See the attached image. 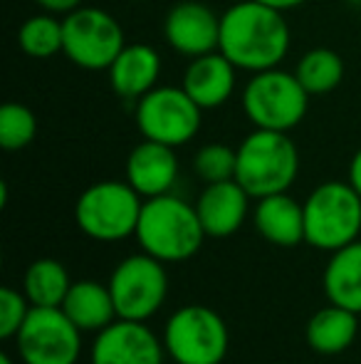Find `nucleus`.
Listing matches in <instances>:
<instances>
[{"instance_id":"obj_1","label":"nucleus","mask_w":361,"mask_h":364,"mask_svg":"<svg viewBox=\"0 0 361 364\" xmlns=\"http://www.w3.org/2000/svg\"><path fill=\"white\" fill-rule=\"evenodd\" d=\"M289 25L282 10L257 0H238L221 15L218 50L240 73L279 68L289 53Z\"/></svg>"},{"instance_id":"obj_2","label":"nucleus","mask_w":361,"mask_h":364,"mask_svg":"<svg viewBox=\"0 0 361 364\" xmlns=\"http://www.w3.org/2000/svg\"><path fill=\"white\" fill-rule=\"evenodd\" d=\"M134 238L144 253L159 258L161 263H183L201 250L208 235L196 206L174 193H164L144 198Z\"/></svg>"},{"instance_id":"obj_3","label":"nucleus","mask_w":361,"mask_h":364,"mask_svg":"<svg viewBox=\"0 0 361 364\" xmlns=\"http://www.w3.org/2000/svg\"><path fill=\"white\" fill-rule=\"evenodd\" d=\"M235 181L252 198L289 191L299 173V151L289 132L252 129L238 144Z\"/></svg>"},{"instance_id":"obj_4","label":"nucleus","mask_w":361,"mask_h":364,"mask_svg":"<svg viewBox=\"0 0 361 364\" xmlns=\"http://www.w3.org/2000/svg\"><path fill=\"white\" fill-rule=\"evenodd\" d=\"M243 112L255 129L292 132L309 109V92L294 73L282 68L252 73L243 87Z\"/></svg>"},{"instance_id":"obj_5","label":"nucleus","mask_w":361,"mask_h":364,"mask_svg":"<svg viewBox=\"0 0 361 364\" xmlns=\"http://www.w3.org/2000/svg\"><path fill=\"white\" fill-rule=\"evenodd\" d=\"M359 233L361 196L349 181H324L304 198V243L334 253Z\"/></svg>"},{"instance_id":"obj_6","label":"nucleus","mask_w":361,"mask_h":364,"mask_svg":"<svg viewBox=\"0 0 361 364\" xmlns=\"http://www.w3.org/2000/svg\"><path fill=\"white\" fill-rule=\"evenodd\" d=\"M144 198L129 181H96L79 193L74 203V220L87 238L99 243H116L136 233Z\"/></svg>"},{"instance_id":"obj_7","label":"nucleus","mask_w":361,"mask_h":364,"mask_svg":"<svg viewBox=\"0 0 361 364\" xmlns=\"http://www.w3.org/2000/svg\"><path fill=\"white\" fill-rule=\"evenodd\" d=\"M161 340L176 364H221L231 345L226 320L206 305L176 310L166 320Z\"/></svg>"},{"instance_id":"obj_8","label":"nucleus","mask_w":361,"mask_h":364,"mask_svg":"<svg viewBox=\"0 0 361 364\" xmlns=\"http://www.w3.org/2000/svg\"><path fill=\"white\" fill-rule=\"evenodd\" d=\"M134 122L144 139L179 149L201 132L203 109L183 87L159 85L136 102Z\"/></svg>"},{"instance_id":"obj_9","label":"nucleus","mask_w":361,"mask_h":364,"mask_svg":"<svg viewBox=\"0 0 361 364\" xmlns=\"http://www.w3.org/2000/svg\"><path fill=\"white\" fill-rule=\"evenodd\" d=\"M62 55L79 70L101 73L109 70L116 55L126 48L124 28L111 13L94 5H82L65 15Z\"/></svg>"},{"instance_id":"obj_10","label":"nucleus","mask_w":361,"mask_h":364,"mask_svg":"<svg viewBox=\"0 0 361 364\" xmlns=\"http://www.w3.org/2000/svg\"><path fill=\"white\" fill-rule=\"evenodd\" d=\"M106 285L114 297L119 320L146 322L161 310L169 295V275L164 263L144 250L116 263Z\"/></svg>"},{"instance_id":"obj_11","label":"nucleus","mask_w":361,"mask_h":364,"mask_svg":"<svg viewBox=\"0 0 361 364\" xmlns=\"http://www.w3.org/2000/svg\"><path fill=\"white\" fill-rule=\"evenodd\" d=\"M25 364H77L82 352V330L62 307H33L15 335Z\"/></svg>"},{"instance_id":"obj_12","label":"nucleus","mask_w":361,"mask_h":364,"mask_svg":"<svg viewBox=\"0 0 361 364\" xmlns=\"http://www.w3.org/2000/svg\"><path fill=\"white\" fill-rule=\"evenodd\" d=\"M166 347L146 322L114 320L96 332L89 364H164Z\"/></svg>"},{"instance_id":"obj_13","label":"nucleus","mask_w":361,"mask_h":364,"mask_svg":"<svg viewBox=\"0 0 361 364\" xmlns=\"http://www.w3.org/2000/svg\"><path fill=\"white\" fill-rule=\"evenodd\" d=\"M164 40L174 53L193 60L216 53L221 40V15L198 0H181L164 18Z\"/></svg>"},{"instance_id":"obj_14","label":"nucleus","mask_w":361,"mask_h":364,"mask_svg":"<svg viewBox=\"0 0 361 364\" xmlns=\"http://www.w3.org/2000/svg\"><path fill=\"white\" fill-rule=\"evenodd\" d=\"M250 198L235 178L206 183L196 201V211L208 238H231L238 233L250 213Z\"/></svg>"},{"instance_id":"obj_15","label":"nucleus","mask_w":361,"mask_h":364,"mask_svg":"<svg viewBox=\"0 0 361 364\" xmlns=\"http://www.w3.org/2000/svg\"><path fill=\"white\" fill-rule=\"evenodd\" d=\"M126 181L141 198L171 193L179 181V159L176 149L144 139L126 156Z\"/></svg>"},{"instance_id":"obj_16","label":"nucleus","mask_w":361,"mask_h":364,"mask_svg":"<svg viewBox=\"0 0 361 364\" xmlns=\"http://www.w3.org/2000/svg\"><path fill=\"white\" fill-rule=\"evenodd\" d=\"M238 73L240 70L221 50H216V53L201 55L188 63L181 87L203 112L218 109V107L228 105L231 97L235 95Z\"/></svg>"},{"instance_id":"obj_17","label":"nucleus","mask_w":361,"mask_h":364,"mask_svg":"<svg viewBox=\"0 0 361 364\" xmlns=\"http://www.w3.org/2000/svg\"><path fill=\"white\" fill-rule=\"evenodd\" d=\"M161 70H164V63H161L159 50L149 43H134L126 45L116 55L106 75H109V87L116 97L126 102H139L154 87H159Z\"/></svg>"},{"instance_id":"obj_18","label":"nucleus","mask_w":361,"mask_h":364,"mask_svg":"<svg viewBox=\"0 0 361 364\" xmlns=\"http://www.w3.org/2000/svg\"><path fill=\"white\" fill-rule=\"evenodd\" d=\"M252 223L257 233L272 245L292 248L304 243V203L294 201L287 191L257 198Z\"/></svg>"},{"instance_id":"obj_19","label":"nucleus","mask_w":361,"mask_h":364,"mask_svg":"<svg viewBox=\"0 0 361 364\" xmlns=\"http://www.w3.org/2000/svg\"><path fill=\"white\" fill-rule=\"evenodd\" d=\"M62 310L82 332H99L119 320L109 285H101L96 280L72 283L62 302Z\"/></svg>"},{"instance_id":"obj_20","label":"nucleus","mask_w":361,"mask_h":364,"mask_svg":"<svg viewBox=\"0 0 361 364\" xmlns=\"http://www.w3.org/2000/svg\"><path fill=\"white\" fill-rule=\"evenodd\" d=\"M324 295L332 305L361 312V240L334 250L324 268Z\"/></svg>"},{"instance_id":"obj_21","label":"nucleus","mask_w":361,"mask_h":364,"mask_svg":"<svg viewBox=\"0 0 361 364\" xmlns=\"http://www.w3.org/2000/svg\"><path fill=\"white\" fill-rule=\"evenodd\" d=\"M359 332V320L357 312L344 310L339 305L324 307V310L314 312L307 322V345L309 350H314L317 355H342L344 350L352 347V342L357 340Z\"/></svg>"},{"instance_id":"obj_22","label":"nucleus","mask_w":361,"mask_h":364,"mask_svg":"<svg viewBox=\"0 0 361 364\" xmlns=\"http://www.w3.org/2000/svg\"><path fill=\"white\" fill-rule=\"evenodd\" d=\"M72 280L60 260L40 258L28 265L23 278V292L33 307H62Z\"/></svg>"},{"instance_id":"obj_23","label":"nucleus","mask_w":361,"mask_h":364,"mask_svg":"<svg viewBox=\"0 0 361 364\" xmlns=\"http://www.w3.org/2000/svg\"><path fill=\"white\" fill-rule=\"evenodd\" d=\"M294 75L309 92V97L329 95L344 80V60L329 48H312L297 60Z\"/></svg>"},{"instance_id":"obj_24","label":"nucleus","mask_w":361,"mask_h":364,"mask_svg":"<svg viewBox=\"0 0 361 364\" xmlns=\"http://www.w3.org/2000/svg\"><path fill=\"white\" fill-rule=\"evenodd\" d=\"M18 45L28 58L48 60L62 53L65 48V23L60 15L52 13H35L20 25Z\"/></svg>"},{"instance_id":"obj_25","label":"nucleus","mask_w":361,"mask_h":364,"mask_svg":"<svg viewBox=\"0 0 361 364\" xmlns=\"http://www.w3.org/2000/svg\"><path fill=\"white\" fill-rule=\"evenodd\" d=\"M38 136V119L33 109L20 102H5L0 107V146L5 151H20Z\"/></svg>"},{"instance_id":"obj_26","label":"nucleus","mask_w":361,"mask_h":364,"mask_svg":"<svg viewBox=\"0 0 361 364\" xmlns=\"http://www.w3.org/2000/svg\"><path fill=\"white\" fill-rule=\"evenodd\" d=\"M235 166H238V151L228 144H206L196 151L193 156V171L201 181L216 183V181H228L235 178Z\"/></svg>"},{"instance_id":"obj_27","label":"nucleus","mask_w":361,"mask_h":364,"mask_svg":"<svg viewBox=\"0 0 361 364\" xmlns=\"http://www.w3.org/2000/svg\"><path fill=\"white\" fill-rule=\"evenodd\" d=\"M30 300L25 297V292H18L15 288H0V340H10L20 332L23 322L28 320Z\"/></svg>"},{"instance_id":"obj_28","label":"nucleus","mask_w":361,"mask_h":364,"mask_svg":"<svg viewBox=\"0 0 361 364\" xmlns=\"http://www.w3.org/2000/svg\"><path fill=\"white\" fill-rule=\"evenodd\" d=\"M33 3L38 5L40 10H45V13H52V15L65 18V15H70L77 8H82L84 0H33Z\"/></svg>"},{"instance_id":"obj_29","label":"nucleus","mask_w":361,"mask_h":364,"mask_svg":"<svg viewBox=\"0 0 361 364\" xmlns=\"http://www.w3.org/2000/svg\"><path fill=\"white\" fill-rule=\"evenodd\" d=\"M347 181L352 183L354 188H357V193L361 196V149H359V151L352 156V161H349Z\"/></svg>"},{"instance_id":"obj_30","label":"nucleus","mask_w":361,"mask_h":364,"mask_svg":"<svg viewBox=\"0 0 361 364\" xmlns=\"http://www.w3.org/2000/svg\"><path fill=\"white\" fill-rule=\"evenodd\" d=\"M257 3H265V5H270V8H277V10H282V13H287V10L302 8L309 0H257Z\"/></svg>"},{"instance_id":"obj_31","label":"nucleus","mask_w":361,"mask_h":364,"mask_svg":"<svg viewBox=\"0 0 361 364\" xmlns=\"http://www.w3.org/2000/svg\"><path fill=\"white\" fill-rule=\"evenodd\" d=\"M0 364H15V362H13V357H10V355H0Z\"/></svg>"},{"instance_id":"obj_32","label":"nucleus","mask_w":361,"mask_h":364,"mask_svg":"<svg viewBox=\"0 0 361 364\" xmlns=\"http://www.w3.org/2000/svg\"><path fill=\"white\" fill-rule=\"evenodd\" d=\"M126 3H151V0H126Z\"/></svg>"},{"instance_id":"obj_33","label":"nucleus","mask_w":361,"mask_h":364,"mask_svg":"<svg viewBox=\"0 0 361 364\" xmlns=\"http://www.w3.org/2000/svg\"><path fill=\"white\" fill-rule=\"evenodd\" d=\"M352 5H357V8H361V0H349Z\"/></svg>"}]
</instances>
